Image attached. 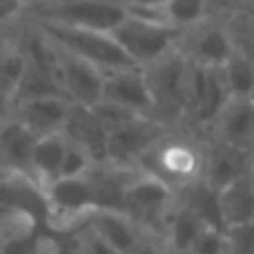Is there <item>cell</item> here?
<instances>
[{"label":"cell","instance_id":"cell-14","mask_svg":"<svg viewBox=\"0 0 254 254\" xmlns=\"http://www.w3.org/2000/svg\"><path fill=\"white\" fill-rule=\"evenodd\" d=\"M71 103L65 96H40L13 103V121L29 129L36 138L61 134Z\"/></svg>","mask_w":254,"mask_h":254},{"label":"cell","instance_id":"cell-3","mask_svg":"<svg viewBox=\"0 0 254 254\" xmlns=\"http://www.w3.org/2000/svg\"><path fill=\"white\" fill-rule=\"evenodd\" d=\"M34 22L56 47L78 56L80 61L94 65L103 74L125 69V67H134V63L125 56V52L119 47L114 36L107 34V31L58 25V22H40V20Z\"/></svg>","mask_w":254,"mask_h":254},{"label":"cell","instance_id":"cell-17","mask_svg":"<svg viewBox=\"0 0 254 254\" xmlns=\"http://www.w3.org/2000/svg\"><path fill=\"white\" fill-rule=\"evenodd\" d=\"M219 201V216L223 230L241 228V225L254 223V185L252 176L239 179L234 183L225 185L216 192Z\"/></svg>","mask_w":254,"mask_h":254},{"label":"cell","instance_id":"cell-28","mask_svg":"<svg viewBox=\"0 0 254 254\" xmlns=\"http://www.w3.org/2000/svg\"><path fill=\"white\" fill-rule=\"evenodd\" d=\"M71 239H74V246H76V252L78 254H116L87 223H85L83 228L74 230Z\"/></svg>","mask_w":254,"mask_h":254},{"label":"cell","instance_id":"cell-9","mask_svg":"<svg viewBox=\"0 0 254 254\" xmlns=\"http://www.w3.org/2000/svg\"><path fill=\"white\" fill-rule=\"evenodd\" d=\"M167 131V127L156 123L154 119L147 116H136V119L127 121L125 125L116 127L107 134L105 145V161L114 163L121 167H131L136 170L140 156L161 138Z\"/></svg>","mask_w":254,"mask_h":254},{"label":"cell","instance_id":"cell-2","mask_svg":"<svg viewBox=\"0 0 254 254\" xmlns=\"http://www.w3.org/2000/svg\"><path fill=\"white\" fill-rule=\"evenodd\" d=\"M154 105V121L167 129H179L188 112L190 71L192 63L179 52L165 54L156 63L143 67Z\"/></svg>","mask_w":254,"mask_h":254},{"label":"cell","instance_id":"cell-24","mask_svg":"<svg viewBox=\"0 0 254 254\" xmlns=\"http://www.w3.org/2000/svg\"><path fill=\"white\" fill-rule=\"evenodd\" d=\"M212 16V0H167L163 18L176 29H188Z\"/></svg>","mask_w":254,"mask_h":254},{"label":"cell","instance_id":"cell-31","mask_svg":"<svg viewBox=\"0 0 254 254\" xmlns=\"http://www.w3.org/2000/svg\"><path fill=\"white\" fill-rule=\"evenodd\" d=\"M11 114H13V101H11V96H7V94L0 92V127L7 123L9 119H11Z\"/></svg>","mask_w":254,"mask_h":254},{"label":"cell","instance_id":"cell-34","mask_svg":"<svg viewBox=\"0 0 254 254\" xmlns=\"http://www.w3.org/2000/svg\"><path fill=\"white\" fill-rule=\"evenodd\" d=\"M0 172H4V170H2V167H0Z\"/></svg>","mask_w":254,"mask_h":254},{"label":"cell","instance_id":"cell-6","mask_svg":"<svg viewBox=\"0 0 254 254\" xmlns=\"http://www.w3.org/2000/svg\"><path fill=\"white\" fill-rule=\"evenodd\" d=\"M176 205V194L170 188L161 183V181L152 179V176L136 172L134 179L127 183L123 194V212L129 216L145 234H154V237H163L167 216Z\"/></svg>","mask_w":254,"mask_h":254},{"label":"cell","instance_id":"cell-18","mask_svg":"<svg viewBox=\"0 0 254 254\" xmlns=\"http://www.w3.org/2000/svg\"><path fill=\"white\" fill-rule=\"evenodd\" d=\"M36 140L38 138L11 116L0 127V167L4 172H18L29 176V161Z\"/></svg>","mask_w":254,"mask_h":254},{"label":"cell","instance_id":"cell-4","mask_svg":"<svg viewBox=\"0 0 254 254\" xmlns=\"http://www.w3.org/2000/svg\"><path fill=\"white\" fill-rule=\"evenodd\" d=\"M127 16L121 0H31L27 18L96 31H112Z\"/></svg>","mask_w":254,"mask_h":254},{"label":"cell","instance_id":"cell-35","mask_svg":"<svg viewBox=\"0 0 254 254\" xmlns=\"http://www.w3.org/2000/svg\"><path fill=\"white\" fill-rule=\"evenodd\" d=\"M29 2H31V0H29Z\"/></svg>","mask_w":254,"mask_h":254},{"label":"cell","instance_id":"cell-13","mask_svg":"<svg viewBox=\"0 0 254 254\" xmlns=\"http://www.w3.org/2000/svg\"><path fill=\"white\" fill-rule=\"evenodd\" d=\"M252 176V149H239L230 145L205 140V165L203 181L214 192L239 179Z\"/></svg>","mask_w":254,"mask_h":254},{"label":"cell","instance_id":"cell-23","mask_svg":"<svg viewBox=\"0 0 254 254\" xmlns=\"http://www.w3.org/2000/svg\"><path fill=\"white\" fill-rule=\"evenodd\" d=\"M254 56L241 54L234 49L232 56L219 67L223 80L228 85L230 96L237 98H252L254 92Z\"/></svg>","mask_w":254,"mask_h":254},{"label":"cell","instance_id":"cell-32","mask_svg":"<svg viewBox=\"0 0 254 254\" xmlns=\"http://www.w3.org/2000/svg\"><path fill=\"white\" fill-rule=\"evenodd\" d=\"M232 9H252V0H228Z\"/></svg>","mask_w":254,"mask_h":254},{"label":"cell","instance_id":"cell-5","mask_svg":"<svg viewBox=\"0 0 254 254\" xmlns=\"http://www.w3.org/2000/svg\"><path fill=\"white\" fill-rule=\"evenodd\" d=\"M181 31L163 18H143L127 13L112 31L119 47L136 67H147L179 47Z\"/></svg>","mask_w":254,"mask_h":254},{"label":"cell","instance_id":"cell-25","mask_svg":"<svg viewBox=\"0 0 254 254\" xmlns=\"http://www.w3.org/2000/svg\"><path fill=\"white\" fill-rule=\"evenodd\" d=\"M92 154L78 143L65 138V152H63V165H61V179H74V176H83L94 165Z\"/></svg>","mask_w":254,"mask_h":254},{"label":"cell","instance_id":"cell-8","mask_svg":"<svg viewBox=\"0 0 254 254\" xmlns=\"http://www.w3.org/2000/svg\"><path fill=\"white\" fill-rule=\"evenodd\" d=\"M176 49L192 65L216 69L232 56L234 45L221 18H205V20L181 31V40Z\"/></svg>","mask_w":254,"mask_h":254},{"label":"cell","instance_id":"cell-20","mask_svg":"<svg viewBox=\"0 0 254 254\" xmlns=\"http://www.w3.org/2000/svg\"><path fill=\"white\" fill-rule=\"evenodd\" d=\"M203 228L207 225H203V221L176 198V205L167 216L165 230H163V241L170 250H190V246Z\"/></svg>","mask_w":254,"mask_h":254},{"label":"cell","instance_id":"cell-29","mask_svg":"<svg viewBox=\"0 0 254 254\" xmlns=\"http://www.w3.org/2000/svg\"><path fill=\"white\" fill-rule=\"evenodd\" d=\"M121 2L127 9V13L143 18H163V7L167 4V0H121Z\"/></svg>","mask_w":254,"mask_h":254},{"label":"cell","instance_id":"cell-7","mask_svg":"<svg viewBox=\"0 0 254 254\" xmlns=\"http://www.w3.org/2000/svg\"><path fill=\"white\" fill-rule=\"evenodd\" d=\"M45 205L47 232L52 234H67L83 228L96 210L92 188L85 174L54 181L49 188H45Z\"/></svg>","mask_w":254,"mask_h":254},{"label":"cell","instance_id":"cell-30","mask_svg":"<svg viewBox=\"0 0 254 254\" xmlns=\"http://www.w3.org/2000/svg\"><path fill=\"white\" fill-rule=\"evenodd\" d=\"M170 248L165 246L163 237H154V234H145L140 246L134 250V254H167Z\"/></svg>","mask_w":254,"mask_h":254},{"label":"cell","instance_id":"cell-15","mask_svg":"<svg viewBox=\"0 0 254 254\" xmlns=\"http://www.w3.org/2000/svg\"><path fill=\"white\" fill-rule=\"evenodd\" d=\"M87 225L112 248L116 254H134L145 239V232L123 212L116 210H94Z\"/></svg>","mask_w":254,"mask_h":254},{"label":"cell","instance_id":"cell-22","mask_svg":"<svg viewBox=\"0 0 254 254\" xmlns=\"http://www.w3.org/2000/svg\"><path fill=\"white\" fill-rule=\"evenodd\" d=\"M16 29L0 36V92L11 96V101L25 74V56L18 47Z\"/></svg>","mask_w":254,"mask_h":254},{"label":"cell","instance_id":"cell-1","mask_svg":"<svg viewBox=\"0 0 254 254\" xmlns=\"http://www.w3.org/2000/svg\"><path fill=\"white\" fill-rule=\"evenodd\" d=\"M205 140L185 129H167L140 156L136 170L161 181L174 194L203 179Z\"/></svg>","mask_w":254,"mask_h":254},{"label":"cell","instance_id":"cell-26","mask_svg":"<svg viewBox=\"0 0 254 254\" xmlns=\"http://www.w3.org/2000/svg\"><path fill=\"white\" fill-rule=\"evenodd\" d=\"M192 254H225L228 252V239H225V230L219 228H203L196 234L194 243L190 246Z\"/></svg>","mask_w":254,"mask_h":254},{"label":"cell","instance_id":"cell-27","mask_svg":"<svg viewBox=\"0 0 254 254\" xmlns=\"http://www.w3.org/2000/svg\"><path fill=\"white\" fill-rule=\"evenodd\" d=\"M29 0H0V36L13 31L29 11Z\"/></svg>","mask_w":254,"mask_h":254},{"label":"cell","instance_id":"cell-11","mask_svg":"<svg viewBox=\"0 0 254 254\" xmlns=\"http://www.w3.org/2000/svg\"><path fill=\"white\" fill-rule=\"evenodd\" d=\"M56 56H58V83H61L63 96L71 105H83V107L96 105L101 101V92H103V71L61 47H56Z\"/></svg>","mask_w":254,"mask_h":254},{"label":"cell","instance_id":"cell-33","mask_svg":"<svg viewBox=\"0 0 254 254\" xmlns=\"http://www.w3.org/2000/svg\"><path fill=\"white\" fill-rule=\"evenodd\" d=\"M167 254H192L190 250H167Z\"/></svg>","mask_w":254,"mask_h":254},{"label":"cell","instance_id":"cell-12","mask_svg":"<svg viewBox=\"0 0 254 254\" xmlns=\"http://www.w3.org/2000/svg\"><path fill=\"white\" fill-rule=\"evenodd\" d=\"M101 101L119 105L134 114L154 119L152 94H149L147 80H145L143 67H125L110 74H103V92Z\"/></svg>","mask_w":254,"mask_h":254},{"label":"cell","instance_id":"cell-16","mask_svg":"<svg viewBox=\"0 0 254 254\" xmlns=\"http://www.w3.org/2000/svg\"><path fill=\"white\" fill-rule=\"evenodd\" d=\"M61 134L67 140H74L80 147H85L92 154L94 161H105V145H107V131L98 123L92 107L83 105H69L67 119L63 123Z\"/></svg>","mask_w":254,"mask_h":254},{"label":"cell","instance_id":"cell-21","mask_svg":"<svg viewBox=\"0 0 254 254\" xmlns=\"http://www.w3.org/2000/svg\"><path fill=\"white\" fill-rule=\"evenodd\" d=\"M176 198H179V203H183L185 207H190V210L203 221V225L223 230V223H221V216H219L216 192L203 179L196 181V183H192V185H188L183 192L176 194Z\"/></svg>","mask_w":254,"mask_h":254},{"label":"cell","instance_id":"cell-19","mask_svg":"<svg viewBox=\"0 0 254 254\" xmlns=\"http://www.w3.org/2000/svg\"><path fill=\"white\" fill-rule=\"evenodd\" d=\"M63 152H65V136L63 134H49L36 140L29 161V179L38 183L43 190L61 179Z\"/></svg>","mask_w":254,"mask_h":254},{"label":"cell","instance_id":"cell-10","mask_svg":"<svg viewBox=\"0 0 254 254\" xmlns=\"http://www.w3.org/2000/svg\"><path fill=\"white\" fill-rule=\"evenodd\" d=\"M203 140L230 145L239 149H252L254 143V103L252 98L230 96L221 112L203 134Z\"/></svg>","mask_w":254,"mask_h":254}]
</instances>
